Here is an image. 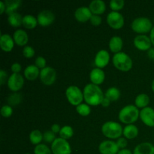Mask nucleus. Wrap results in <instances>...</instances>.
Wrapping results in <instances>:
<instances>
[{"label": "nucleus", "instance_id": "c85d7f7f", "mask_svg": "<svg viewBox=\"0 0 154 154\" xmlns=\"http://www.w3.org/2000/svg\"><path fill=\"white\" fill-rule=\"evenodd\" d=\"M120 92L117 87H111L108 89L105 93V97L110 101H117L120 98Z\"/></svg>", "mask_w": 154, "mask_h": 154}, {"label": "nucleus", "instance_id": "cd10ccee", "mask_svg": "<svg viewBox=\"0 0 154 154\" xmlns=\"http://www.w3.org/2000/svg\"><path fill=\"white\" fill-rule=\"evenodd\" d=\"M150 102V98L147 94L138 95L135 99V105L137 108H146Z\"/></svg>", "mask_w": 154, "mask_h": 154}, {"label": "nucleus", "instance_id": "49530a36", "mask_svg": "<svg viewBox=\"0 0 154 154\" xmlns=\"http://www.w3.org/2000/svg\"><path fill=\"white\" fill-rule=\"evenodd\" d=\"M147 54H148V57L150 60H154V48H150L148 51Z\"/></svg>", "mask_w": 154, "mask_h": 154}, {"label": "nucleus", "instance_id": "b1692460", "mask_svg": "<svg viewBox=\"0 0 154 154\" xmlns=\"http://www.w3.org/2000/svg\"><path fill=\"white\" fill-rule=\"evenodd\" d=\"M22 2L20 0H6L5 2V12L6 14H8V15L12 14L15 13L16 10L20 6Z\"/></svg>", "mask_w": 154, "mask_h": 154}, {"label": "nucleus", "instance_id": "6ab92c4d", "mask_svg": "<svg viewBox=\"0 0 154 154\" xmlns=\"http://www.w3.org/2000/svg\"><path fill=\"white\" fill-rule=\"evenodd\" d=\"M133 154H154V146L149 142H144L135 147Z\"/></svg>", "mask_w": 154, "mask_h": 154}, {"label": "nucleus", "instance_id": "f03ea898", "mask_svg": "<svg viewBox=\"0 0 154 154\" xmlns=\"http://www.w3.org/2000/svg\"><path fill=\"white\" fill-rule=\"evenodd\" d=\"M140 115V112L136 106L129 105L125 106L119 113V120L123 123L132 124L135 123Z\"/></svg>", "mask_w": 154, "mask_h": 154}, {"label": "nucleus", "instance_id": "ddd939ff", "mask_svg": "<svg viewBox=\"0 0 154 154\" xmlns=\"http://www.w3.org/2000/svg\"><path fill=\"white\" fill-rule=\"evenodd\" d=\"M151 40L149 37L144 35H139L136 36L134 40V45L141 51H149L151 48Z\"/></svg>", "mask_w": 154, "mask_h": 154}, {"label": "nucleus", "instance_id": "603ef678", "mask_svg": "<svg viewBox=\"0 0 154 154\" xmlns=\"http://www.w3.org/2000/svg\"><path fill=\"white\" fill-rule=\"evenodd\" d=\"M26 154H30V153H26Z\"/></svg>", "mask_w": 154, "mask_h": 154}, {"label": "nucleus", "instance_id": "7c9ffc66", "mask_svg": "<svg viewBox=\"0 0 154 154\" xmlns=\"http://www.w3.org/2000/svg\"><path fill=\"white\" fill-rule=\"evenodd\" d=\"M74 134V130L70 126H65L61 129L60 132V135L63 139H69L72 138Z\"/></svg>", "mask_w": 154, "mask_h": 154}, {"label": "nucleus", "instance_id": "393cba45", "mask_svg": "<svg viewBox=\"0 0 154 154\" xmlns=\"http://www.w3.org/2000/svg\"><path fill=\"white\" fill-rule=\"evenodd\" d=\"M123 134L128 139H133L138 135V129L135 125L129 124L124 128Z\"/></svg>", "mask_w": 154, "mask_h": 154}, {"label": "nucleus", "instance_id": "c9c22d12", "mask_svg": "<svg viewBox=\"0 0 154 154\" xmlns=\"http://www.w3.org/2000/svg\"><path fill=\"white\" fill-rule=\"evenodd\" d=\"M43 139L48 143H53L57 139L56 134L52 131H46L43 135Z\"/></svg>", "mask_w": 154, "mask_h": 154}, {"label": "nucleus", "instance_id": "4c0bfd02", "mask_svg": "<svg viewBox=\"0 0 154 154\" xmlns=\"http://www.w3.org/2000/svg\"><path fill=\"white\" fill-rule=\"evenodd\" d=\"M23 54L26 58H31L35 55V50L31 46H26L23 50Z\"/></svg>", "mask_w": 154, "mask_h": 154}, {"label": "nucleus", "instance_id": "37998d69", "mask_svg": "<svg viewBox=\"0 0 154 154\" xmlns=\"http://www.w3.org/2000/svg\"><path fill=\"white\" fill-rule=\"evenodd\" d=\"M11 71L14 72V73H19L21 71V66L19 63H14L11 66Z\"/></svg>", "mask_w": 154, "mask_h": 154}, {"label": "nucleus", "instance_id": "9d476101", "mask_svg": "<svg viewBox=\"0 0 154 154\" xmlns=\"http://www.w3.org/2000/svg\"><path fill=\"white\" fill-rule=\"evenodd\" d=\"M24 84V79L19 73H14L9 77L8 80V86L13 92H17L20 90Z\"/></svg>", "mask_w": 154, "mask_h": 154}, {"label": "nucleus", "instance_id": "f3484780", "mask_svg": "<svg viewBox=\"0 0 154 154\" xmlns=\"http://www.w3.org/2000/svg\"><path fill=\"white\" fill-rule=\"evenodd\" d=\"M14 41L12 39L11 36L8 34H2L0 38V46L2 51L9 52L14 48Z\"/></svg>", "mask_w": 154, "mask_h": 154}, {"label": "nucleus", "instance_id": "c03bdc74", "mask_svg": "<svg viewBox=\"0 0 154 154\" xmlns=\"http://www.w3.org/2000/svg\"><path fill=\"white\" fill-rule=\"evenodd\" d=\"M60 130H61V129H60V126L59 124H54L51 126V131L55 134L60 132Z\"/></svg>", "mask_w": 154, "mask_h": 154}, {"label": "nucleus", "instance_id": "72a5a7b5", "mask_svg": "<svg viewBox=\"0 0 154 154\" xmlns=\"http://www.w3.org/2000/svg\"><path fill=\"white\" fill-rule=\"evenodd\" d=\"M124 6V1L123 0H111L110 2V7L112 9L113 11H117L122 9Z\"/></svg>", "mask_w": 154, "mask_h": 154}, {"label": "nucleus", "instance_id": "09e8293b", "mask_svg": "<svg viewBox=\"0 0 154 154\" xmlns=\"http://www.w3.org/2000/svg\"><path fill=\"white\" fill-rule=\"evenodd\" d=\"M117 154H132V152H131L129 150H128V149H123V150H120L119 153Z\"/></svg>", "mask_w": 154, "mask_h": 154}, {"label": "nucleus", "instance_id": "0eeeda50", "mask_svg": "<svg viewBox=\"0 0 154 154\" xmlns=\"http://www.w3.org/2000/svg\"><path fill=\"white\" fill-rule=\"evenodd\" d=\"M53 154H71L72 149L69 143L62 138H57L51 144Z\"/></svg>", "mask_w": 154, "mask_h": 154}, {"label": "nucleus", "instance_id": "aec40b11", "mask_svg": "<svg viewBox=\"0 0 154 154\" xmlns=\"http://www.w3.org/2000/svg\"><path fill=\"white\" fill-rule=\"evenodd\" d=\"M90 9L93 14L99 15L105 12L106 6L105 2L102 0H93L90 4Z\"/></svg>", "mask_w": 154, "mask_h": 154}, {"label": "nucleus", "instance_id": "39448f33", "mask_svg": "<svg viewBox=\"0 0 154 154\" xmlns=\"http://www.w3.org/2000/svg\"><path fill=\"white\" fill-rule=\"evenodd\" d=\"M132 29L135 32L147 33L151 31L153 24L148 18L141 17L134 20L132 23Z\"/></svg>", "mask_w": 154, "mask_h": 154}, {"label": "nucleus", "instance_id": "f8f14e48", "mask_svg": "<svg viewBox=\"0 0 154 154\" xmlns=\"http://www.w3.org/2000/svg\"><path fill=\"white\" fill-rule=\"evenodd\" d=\"M99 150L101 154H117L119 153V147L117 142L105 141L99 144Z\"/></svg>", "mask_w": 154, "mask_h": 154}, {"label": "nucleus", "instance_id": "9b49d317", "mask_svg": "<svg viewBox=\"0 0 154 154\" xmlns=\"http://www.w3.org/2000/svg\"><path fill=\"white\" fill-rule=\"evenodd\" d=\"M37 20L38 23L40 26H50L53 23V22L55 20V15L51 11L44 10L38 14Z\"/></svg>", "mask_w": 154, "mask_h": 154}, {"label": "nucleus", "instance_id": "ea45409f", "mask_svg": "<svg viewBox=\"0 0 154 154\" xmlns=\"http://www.w3.org/2000/svg\"><path fill=\"white\" fill-rule=\"evenodd\" d=\"M90 22L93 26H99L102 23V17L99 15L93 14L90 18Z\"/></svg>", "mask_w": 154, "mask_h": 154}, {"label": "nucleus", "instance_id": "c756f323", "mask_svg": "<svg viewBox=\"0 0 154 154\" xmlns=\"http://www.w3.org/2000/svg\"><path fill=\"white\" fill-rule=\"evenodd\" d=\"M43 139V135L38 129L33 130L29 135V140L33 144H40L41 141Z\"/></svg>", "mask_w": 154, "mask_h": 154}, {"label": "nucleus", "instance_id": "bb28decb", "mask_svg": "<svg viewBox=\"0 0 154 154\" xmlns=\"http://www.w3.org/2000/svg\"><path fill=\"white\" fill-rule=\"evenodd\" d=\"M23 17L21 14H18L17 12L12 14L8 16V20L9 24L14 27H18L23 24Z\"/></svg>", "mask_w": 154, "mask_h": 154}, {"label": "nucleus", "instance_id": "2f4dec72", "mask_svg": "<svg viewBox=\"0 0 154 154\" xmlns=\"http://www.w3.org/2000/svg\"><path fill=\"white\" fill-rule=\"evenodd\" d=\"M76 111L80 115L86 117V116H88L90 114L91 110H90V106L87 104H81V105L77 106Z\"/></svg>", "mask_w": 154, "mask_h": 154}, {"label": "nucleus", "instance_id": "20e7f679", "mask_svg": "<svg viewBox=\"0 0 154 154\" xmlns=\"http://www.w3.org/2000/svg\"><path fill=\"white\" fill-rule=\"evenodd\" d=\"M102 132L105 137L109 138H120L123 134L122 126L116 122L109 121L105 123L102 127Z\"/></svg>", "mask_w": 154, "mask_h": 154}, {"label": "nucleus", "instance_id": "6e6552de", "mask_svg": "<svg viewBox=\"0 0 154 154\" xmlns=\"http://www.w3.org/2000/svg\"><path fill=\"white\" fill-rule=\"evenodd\" d=\"M107 22L111 28L118 29L123 27L124 24V19L123 15L119 12L111 11L107 16Z\"/></svg>", "mask_w": 154, "mask_h": 154}, {"label": "nucleus", "instance_id": "f257e3e1", "mask_svg": "<svg viewBox=\"0 0 154 154\" xmlns=\"http://www.w3.org/2000/svg\"><path fill=\"white\" fill-rule=\"evenodd\" d=\"M103 93L100 87L93 84H89L84 89V99L88 105L96 106L102 104L104 99Z\"/></svg>", "mask_w": 154, "mask_h": 154}, {"label": "nucleus", "instance_id": "4468645a", "mask_svg": "<svg viewBox=\"0 0 154 154\" xmlns=\"http://www.w3.org/2000/svg\"><path fill=\"white\" fill-rule=\"evenodd\" d=\"M140 117L143 123L147 126H154V110L150 107L143 108L140 112Z\"/></svg>", "mask_w": 154, "mask_h": 154}, {"label": "nucleus", "instance_id": "7ed1b4c3", "mask_svg": "<svg viewBox=\"0 0 154 154\" xmlns=\"http://www.w3.org/2000/svg\"><path fill=\"white\" fill-rule=\"evenodd\" d=\"M113 64L119 70L127 72L132 69V60L124 52H120L114 54L113 57Z\"/></svg>", "mask_w": 154, "mask_h": 154}, {"label": "nucleus", "instance_id": "e433bc0d", "mask_svg": "<svg viewBox=\"0 0 154 154\" xmlns=\"http://www.w3.org/2000/svg\"><path fill=\"white\" fill-rule=\"evenodd\" d=\"M13 113V109L10 105H4L1 108V114L4 117H9L12 115Z\"/></svg>", "mask_w": 154, "mask_h": 154}, {"label": "nucleus", "instance_id": "dca6fc26", "mask_svg": "<svg viewBox=\"0 0 154 154\" xmlns=\"http://www.w3.org/2000/svg\"><path fill=\"white\" fill-rule=\"evenodd\" d=\"M92 12L90 11V8L87 7H81L78 8L75 11V16L78 21L80 22H86V21L90 20L92 17Z\"/></svg>", "mask_w": 154, "mask_h": 154}, {"label": "nucleus", "instance_id": "a878e982", "mask_svg": "<svg viewBox=\"0 0 154 154\" xmlns=\"http://www.w3.org/2000/svg\"><path fill=\"white\" fill-rule=\"evenodd\" d=\"M37 23L38 20L32 15H26L23 18V25L26 29H34Z\"/></svg>", "mask_w": 154, "mask_h": 154}, {"label": "nucleus", "instance_id": "4be33fe9", "mask_svg": "<svg viewBox=\"0 0 154 154\" xmlns=\"http://www.w3.org/2000/svg\"><path fill=\"white\" fill-rule=\"evenodd\" d=\"M24 75L29 81H34L38 75H40V72L37 66L35 65H30L26 68L24 71Z\"/></svg>", "mask_w": 154, "mask_h": 154}, {"label": "nucleus", "instance_id": "de8ad7c7", "mask_svg": "<svg viewBox=\"0 0 154 154\" xmlns=\"http://www.w3.org/2000/svg\"><path fill=\"white\" fill-rule=\"evenodd\" d=\"M0 8H1V11H0V14H2L3 12L5 11L6 7L5 4L4 2H0Z\"/></svg>", "mask_w": 154, "mask_h": 154}, {"label": "nucleus", "instance_id": "a19ab883", "mask_svg": "<svg viewBox=\"0 0 154 154\" xmlns=\"http://www.w3.org/2000/svg\"><path fill=\"white\" fill-rule=\"evenodd\" d=\"M117 144L119 148H121L122 150L124 149L127 146V141L124 138H120L117 141Z\"/></svg>", "mask_w": 154, "mask_h": 154}, {"label": "nucleus", "instance_id": "473e14b6", "mask_svg": "<svg viewBox=\"0 0 154 154\" xmlns=\"http://www.w3.org/2000/svg\"><path fill=\"white\" fill-rule=\"evenodd\" d=\"M35 154H52V151L45 144H38L34 149Z\"/></svg>", "mask_w": 154, "mask_h": 154}, {"label": "nucleus", "instance_id": "58836bf2", "mask_svg": "<svg viewBox=\"0 0 154 154\" xmlns=\"http://www.w3.org/2000/svg\"><path fill=\"white\" fill-rule=\"evenodd\" d=\"M35 63V66H37L38 68H41L42 69L45 68V66H46V60H45V59L42 57H37Z\"/></svg>", "mask_w": 154, "mask_h": 154}, {"label": "nucleus", "instance_id": "423d86ee", "mask_svg": "<svg viewBox=\"0 0 154 154\" xmlns=\"http://www.w3.org/2000/svg\"><path fill=\"white\" fill-rule=\"evenodd\" d=\"M66 97H67L69 102L72 105H81L84 99V93L76 86H71L68 87L66 91Z\"/></svg>", "mask_w": 154, "mask_h": 154}, {"label": "nucleus", "instance_id": "1a4fd4ad", "mask_svg": "<svg viewBox=\"0 0 154 154\" xmlns=\"http://www.w3.org/2000/svg\"><path fill=\"white\" fill-rule=\"evenodd\" d=\"M57 78V72L51 67H45L40 72V79L45 85H51Z\"/></svg>", "mask_w": 154, "mask_h": 154}, {"label": "nucleus", "instance_id": "a18cd8bd", "mask_svg": "<svg viewBox=\"0 0 154 154\" xmlns=\"http://www.w3.org/2000/svg\"><path fill=\"white\" fill-rule=\"evenodd\" d=\"M110 103H111V101H110L108 99H107L106 97H105L101 105H102L103 107H108L110 105Z\"/></svg>", "mask_w": 154, "mask_h": 154}, {"label": "nucleus", "instance_id": "79ce46f5", "mask_svg": "<svg viewBox=\"0 0 154 154\" xmlns=\"http://www.w3.org/2000/svg\"><path fill=\"white\" fill-rule=\"evenodd\" d=\"M7 73L6 72H5L4 70H1L0 71V84L1 85H3L5 84V82L7 80Z\"/></svg>", "mask_w": 154, "mask_h": 154}, {"label": "nucleus", "instance_id": "8fccbe9b", "mask_svg": "<svg viewBox=\"0 0 154 154\" xmlns=\"http://www.w3.org/2000/svg\"><path fill=\"white\" fill-rule=\"evenodd\" d=\"M150 40H151L152 44L154 45V26L150 31Z\"/></svg>", "mask_w": 154, "mask_h": 154}, {"label": "nucleus", "instance_id": "a211bd4d", "mask_svg": "<svg viewBox=\"0 0 154 154\" xmlns=\"http://www.w3.org/2000/svg\"><path fill=\"white\" fill-rule=\"evenodd\" d=\"M105 73H104L103 70H102L99 68H96L93 69L91 71L90 75V80H91L92 83L96 85H99L103 83L104 80H105Z\"/></svg>", "mask_w": 154, "mask_h": 154}, {"label": "nucleus", "instance_id": "3c124183", "mask_svg": "<svg viewBox=\"0 0 154 154\" xmlns=\"http://www.w3.org/2000/svg\"><path fill=\"white\" fill-rule=\"evenodd\" d=\"M152 90H153V91L154 92V80H153V83H152Z\"/></svg>", "mask_w": 154, "mask_h": 154}, {"label": "nucleus", "instance_id": "5701e85b", "mask_svg": "<svg viewBox=\"0 0 154 154\" xmlns=\"http://www.w3.org/2000/svg\"><path fill=\"white\" fill-rule=\"evenodd\" d=\"M110 50L113 53H120L123 48V40L119 36H113L109 42Z\"/></svg>", "mask_w": 154, "mask_h": 154}, {"label": "nucleus", "instance_id": "412c9836", "mask_svg": "<svg viewBox=\"0 0 154 154\" xmlns=\"http://www.w3.org/2000/svg\"><path fill=\"white\" fill-rule=\"evenodd\" d=\"M28 35L24 30L18 29L14 33V41L19 46H23L28 42Z\"/></svg>", "mask_w": 154, "mask_h": 154}, {"label": "nucleus", "instance_id": "f704fd0d", "mask_svg": "<svg viewBox=\"0 0 154 154\" xmlns=\"http://www.w3.org/2000/svg\"><path fill=\"white\" fill-rule=\"evenodd\" d=\"M21 99H22V97H21L20 94H19V93L18 94L17 93H14V94L9 96L8 101V103L10 105H16L21 102Z\"/></svg>", "mask_w": 154, "mask_h": 154}, {"label": "nucleus", "instance_id": "2eb2a0df", "mask_svg": "<svg viewBox=\"0 0 154 154\" xmlns=\"http://www.w3.org/2000/svg\"><path fill=\"white\" fill-rule=\"evenodd\" d=\"M110 60V55L108 52L105 50L99 51L95 57V64L98 68L102 69L105 67L108 64Z\"/></svg>", "mask_w": 154, "mask_h": 154}]
</instances>
